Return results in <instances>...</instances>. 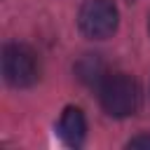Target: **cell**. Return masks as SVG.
<instances>
[{"instance_id":"obj_2","label":"cell","mask_w":150,"mask_h":150,"mask_svg":"<svg viewBox=\"0 0 150 150\" xmlns=\"http://www.w3.org/2000/svg\"><path fill=\"white\" fill-rule=\"evenodd\" d=\"M2 75L9 87L26 89L40 77L38 54L23 42H9L2 47Z\"/></svg>"},{"instance_id":"obj_6","label":"cell","mask_w":150,"mask_h":150,"mask_svg":"<svg viewBox=\"0 0 150 150\" xmlns=\"http://www.w3.org/2000/svg\"><path fill=\"white\" fill-rule=\"evenodd\" d=\"M127 148H148V150H150V134H138V136H134V138L127 143Z\"/></svg>"},{"instance_id":"obj_3","label":"cell","mask_w":150,"mask_h":150,"mask_svg":"<svg viewBox=\"0 0 150 150\" xmlns=\"http://www.w3.org/2000/svg\"><path fill=\"white\" fill-rule=\"evenodd\" d=\"M120 12L112 0H84L77 12V26L89 40H105L117 30Z\"/></svg>"},{"instance_id":"obj_1","label":"cell","mask_w":150,"mask_h":150,"mask_svg":"<svg viewBox=\"0 0 150 150\" xmlns=\"http://www.w3.org/2000/svg\"><path fill=\"white\" fill-rule=\"evenodd\" d=\"M101 108L110 117H129L141 105V87L127 73H108V77L98 87Z\"/></svg>"},{"instance_id":"obj_7","label":"cell","mask_w":150,"mask_h":150,"mask_svg":"<svg viewBox=\"0 0 150 150\" xmlns=\"http://www.w3.org/2000/svg\"><path fill=\"white\" fill-rule=\"evenodd\" d=\"M148 30H150V19H148Z\"/></svg>"},{"instance_id":"obj_5","label":"cell","mask_w":150,"mask_h":150,"mask_svg":"<svg viewBox=\"0 0 150 150\" xmlns=\"http://www.w3.org/2000/svg\"><path fill=\"white\" fill-rule=\"evenodd\" d=\"M75 75L82 84L87 87H101V82L108 77V70H105V63L98 54H84L77 59L75 63Z\"/></svg>"},{"instance_id":"obj_4","label":"cell","mask_w":150,"mask_h":150,"mask_svg":"<svg viewBox=\"0 0 150 150\" xmlns=\"http://www.w3.org/2000/svg\"><path fill=\"white\" fill-rule=\"evenodd\" d=\"M56 134L59 138L70 145V148H80L84 143V136H87V120H84V112L77 108V105H68L61 117H59V124H56Z\"/></svg>"}]
</instances>
